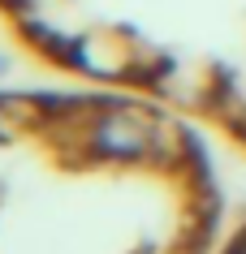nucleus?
I'll list each match as a JSON object with an SVG mask.
<instances>
[{"mask_svg": "<svg viewBox=\"0 0 246 254\" xmlns=\"http://www.w3.org/2000/svg\"><path fill=\"white\" fill-rule=\"evenodd\" d=\"M99 155H121V160H134V155H147V129H138L134 117H104L95 121V134H91Z\"/></svg>", "mask_w": 246, "mask_h": 254, "instance_id": "obj_1", "label": "nucleus"}, {"mask_svg": "<svg viewBox=\"0 0 246 254\" xmlns=\"http://www.w3.org/2000/svg\"><path fill=\"white\" fill-rule=\"evenodd\" d=\"M229 254H246V237H242V241H238V246H233V250H229Z\"/></svg>", "mask_w": 246, "mask_h": 254, "instance_id": "obj_2", "label": "nucleus"}, {"mask_svg": "<svg viewBox=\"0 0 246 254\" xmlns=\"http://www.w3.org/2000/svg\"><path fill=\"white\" fill-rule=\"evenodd\" d=\"M4 69H9V61H4V56H0V73H4Z\"/></svg>", "mask_w": 246, "mask_h": 254, "instance_id": "obj_3", "label": "nucleus"}]
</instances>
